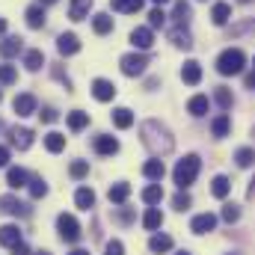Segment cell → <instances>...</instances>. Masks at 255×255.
Listing matches in <instances>:
<instances>
[{"label": "cell", "instance_id": "obj_1", "mask_svg": "<svg viewBox=\"0 0 255 255\" xmlns=\"http://www.w3.org/2000/svg\"><path fill=\"white\" fill-rule=\"evenodd\" d=\"M139 133H142V145H145V148H148L154 157H163V154H169V151L175 148V139H172L169 128L160 125L157 119H148V122H142Z\"/></svg>", "mask_w": 255, "mask_h": 255}, {"label": "cell", "instance_id": "obj_2", "mask_svg": "<svg viewBox=\"0 0 255 255\" xmlns=\"http://www.w3.org/2000/svg\"><path fill=\"white\" fill-rule=\"evenodd\" d=\"M199 169H202L199 154H187L184 160L175 163V169H172V181L178 184V190H187V187H190L193 181H196V175H199Z\"/></svg>", "mask_w": 255, "mask_h": 255}, {"label": "cell", "instance_id": "obj_3", "mask_svg": "<svg viewBox=\"0 0 255 255\" xmlns=\"http://www.w3.org/2000/svg\"><path fill=\"white\" fill-rule=\"evenodd\" d=\"M247 65V54L241 48H226L220 57H217V71L223 77H232V74H241Z\"/></svg>", "mask_w": 255, "mask_h": 255}, {"label": "cell", "instance_id": "obj_4", "mask_svg": "<svg viewBox=\"0 0 255 255\" xmlns=\"http://www.w3.org/2000/svg\"><path fill=\"white\" fill-rule=\"evenodd\" d=\"M57 232H60V238H63L65 244H77L80 235H83L74 214H60V217H57Z\"/></svg>", "mask_w": 255, "mask_h": 255}, {"label": "cell", "instance_id": "obj_5", "mask_svg": "<svg viewBox=\"0 0 255 255\" xmlns=\"http://www.w3.org/2000/svg\"><path fill=\"white\" fill-rule=\"evenodd\" d=\"M119 65H122V74L139 77V74H145V68H148V57H145V54H125Z\"/></svg>", "mask_w": 255, "mask_h": 255}, {"label": "cell", "instance_id": "obj_6", "mask_svg": "<svg viewBox=\"0 0 255 255\" xmlns=\"http://www.w3.org/2000/svg\"><path fill=\"white\" fill-rule=\"evenodd\" d=\"M92 148H95V154H101V157H113V154L119 151V139L110 136V133H98V136L92 139Z\"/></svg>", "mask_w": 255, "mask_h": 255}, {"label": "cell", "instance_id": "obj_7", "mask_svg": "<svg viewBox=\"0 0 255 255\" xmlns=\"http://www.w3.org/2000/svg\"><path fill=\"white\" fill-rule=\"evenodd\" d=\"M0 211H3V214H9V217H27V214H30V208H27L18 196H12V193L0 196Z\"/></svg>", "mask_w": 255, "mask_h": 255}, {"label": "cell", "instance_id": "obj_8", "mask_svg": "<svg viewBox=\"0 0 255 255\" xmlns=\"http://www.w3.org/2000/svg\"><path fill=\"white\" fill-rule=\"evenodd\" d=\"M130 45H133L136 51H148V48L154 45V33H151V27H136V30L130 33Z\"/></svg>", "mask_w": 255, "mask_h": 255}, {"label": "cell", "instance_id": "obj_9", "mask_svg": "<svg viewBox=\"0 0 255 255\" xmlns=\"http://www.w3.org/2000/svg\"><path fill=\"white\" fill-rule=\"evenodd\" d=\"M9 142L18 148V151H27L33 145V130L30 128H12L9 130Z\"/></svg>", "mask_w": 255, "mask_h": 255}, {"label": "cell", "instance_id": "obj_10", "mask_svg": "<svg viewBox=\"0 0 255 255\" xmlns=\"http://www.w3.org/2000/svg\"><path fill=\"white\" fill-rule=\"evenodd\" d=\"M92 95H95V101H113L116 98V86L110 80L98 77V80H92Z\"/></svg>", "mask_w": 255, "mask_h": 255}, {"label": "cell", "instance_id": "obj_11", "mask_svg": "<svg viewBox=\"0 0 255 255\" xmlns=\"http://www.w3.org/2000/svg\"><path fill=\"white\" fill-rule=\"evenodd\" d=\"M214 229H217V217L214 214H199V217H193V223H190L193 235H208Z\"/></svg>", "mask_w": 255, "mask_h": 255}, {"label": "cell", "instance_id": "obj_12", "mask_svg": "<svg viewBox=\"0 0 255 255\" xmlns=\"http://www.w3.org/2000/svg\"><path fill=\"white\" fill-rule=\"evenodd\" d=\"M12 107H15L18 116H33V113H36V98H33L30 92H21V95H15Z\"/></svg>", "mask_w": 255, "mask_h": 255}, {"label": "cell", "instance_id": "obj_13", "mask_svg": "<svg viewBox=\"0 0 255 255\" xmlns=\"http://www.w3.org/2000/svg\"><path fill=\"white\" fill-rule=\"evenodd\" d=\"M21 48H24V39H21V36H6V39L0 42V57H3V60H12V57L21 54Z\"/></svg>", "mask_w": 255, "mask_h": 255}, {"label": "cell", "instance_id": "obj_14", "mask_svg": "<svg viewBox=\"0 0 255 255\" xmlns=\"http://www.w3.org/2000/svg\"><path fill=\"white\" fill-rule=\"evenodd\" d=\"M24 18H27V27H30V30H42V27H45V6H42V3H33V6L24 12Z\"/></svg>", "mask_w": 255, "mask_h": 255}, {"label": "cell", "instance_id": "obj_15", "mask_svg": "<svg viewBox=\"0 0 255 255\" xmlns=\"http://www.w3.org/2000/svg\"><path fill=\"white\" fill-rule=\"evenodd\" d=\"M142 175H145L151 184H160V181H163V175H166V166H163V160H157V157H154V160H148V163L142 166Z\"/></svg>", "mask_w": 255, "mask_h": 255}, {"label": "cell", "instance_id": "obj_16", "mask_svg": "<svg viewBox=\"0 0 255 255\" xmlns=\"http://www.w3.org/2000/svg\"><path fill=\"white\" fill-rule=\"evenodd\" d=\"M6 184H9L12 190H21V187H27V184H30V175H27V169H21V166H9V172H6Z\"/></svg>", "mask_w": 255, "mask_h": 255}, {"label": "cell", "instance_id": "obj_17", "mask_svg": "<svg viewBox=\"0 0 255 255\" xmlns=\"http://www.w3.org/2000/svg\"><path fill=\"white\" fill-rule=\"evenodd\" d=\"M57 51H60L63 57H71V54H77V51H80V39H77L74 33H63V36L57 39Z\"/></svg>", "mask_w": 255, "mask_h": 255}, {"label": "cell", "instance_id": "obj_18", "mask_svg": "<svg viewBox=\"0 0 255 255\" xmlns=\"http://www.w3.org/2000/svg\"><path fill=\"white\" fill-rule=\"evenodd\" d=\"M172 18H175V24L178 27H187L193 18V6L187 0H175V9H172Z\"/></svg>", "mask_w": 255, "mask_h": 255}, {"label": "cell", "instance_id": "obj_19", "mask_svg": "<svg viewBox=\"0 0 255 255\" xmlns=\"http://www.w3.org/2000/svg\"><path fill=\"white\" fill-rule=\"evenodd\" d=\"M229 18H232V3H214V9H211V21L217 24V27H226L229 24Z\"/></svg>", "mask_w": 255, "mask_h": 255}, {"label": "cell", "instance_id": "obj_20", "mask_svg": "<svg viewBox=\"0 0 255 255\" xmlns=\"http://www.w3.org/2000/svg\"><path fill=\"white\" fill-rule=\"evenodd\" d=\"M181 80H184L187 86H196V83L202 80V65L196 63V60H187L184 68H181Z\"/></svg>", "mask_w": 255, "mask_h": 255}, {"label": "cell", "instance_id": "obj_21", "mask_svg": "<svg viewBox=\"0 0 255 255\" xmlns=\"http://www.w3.org/2000/svg\"><path fill=\"white\" fill-rule=\"evenodd\" d=\"M21 244V229L18 226H0V247H15Z\"/></svg>", "mask_w": 255, "mask_h": 255}, {"label": "cell", "instance_id": "obj_22", "mask_svg": "<svg viewBox=\"0 0 255 255\" xmlns=\"http://www.w3.org/2000/svg\"><path fill=\"white\" fill-rule=\"evenodd\" d=\"M89 9H92V0H71L68 3V18L71 21H83L89 15Z\"/></svg>", "mask_w": 255, "mask_h": 255}, {"label": "cell", "instance_id": "obj_23", "mask_svg": "<svg viewBox=\"0 0 255 255\" xmlns=\"http://www.w3.org/2000/svg\"><path fill=\"white\" fill-rule=\"evenodd\" d=\"M169 39H172L175 48H184V51H190L193 48V36L187 33V27H175V30H169Z\"/></svg>", "mask_w": 255, "mask_h": 255}, {"label": "cell", "instance_id": "obj_24", "mask_svg": "<svg viewBox=\"0 0 255 255\" xmlns=\"http://www.w3.org/2000/svg\"><path fill=\"white\" fill-rule=\"evenodd\" d=\"M92 30H95L98 36H107V33H113V18H110L107 12H98V15H92Z\"/></svg>", "mask_w": 255, "mask_h": 255}, {"label": "cell", "instance_id": "obj_25", "mask_svg": "<svg viewBox=\"0 0 255 255\" xmlns=\"http://www.w3.org/2000/svg\"><path fill=\"white\" fill-rule=\"evenodd\" d=\"M229 130H232V119H229V113H220V116L211 122V133H214L217 139L229 136Z\"/></svg>", "mask_w": 255, "mask_h": 255}, {"label": "cell", "instance_id": "obj_26", "mask_svg": "<svg viewBox=\"0 0 255 255\" xmlns=\"http://www.w3.org/2000/svg\"><path fill=\"white\" fill-rule=\"evenodd\" d=\"M74 205H77L80 211L95 208V193H92V187H80V190L74 193Z\"/></svg>", "mask_w": 255, "mask_h": 255}, {"label": "cell", "instance_id": "obj_27", "mask_svg": "<svg viewBox=\"0 0 255 255\" xmlns=\"http://www.w3.org/2000/svg\"><path fill=\"white\" fill-rule=\"evenodd\" d=\"M142 226H145L148 232H157V229L163 226V214H160V208H148V211L142 214Z\"/></svg>", "mask_w": 255, "mask_h": 255}, {"label": "cell", "instance_id": "obj_28", "mask_svg": "<svg viewBox=\"0 0 255 255\" xmlns=\"http://www.w3.org/2000/svg\"><path fill=\"white\" fill-rule=\"evenodd\" d=\"M208 107H211L208 95H193L190 101H187V113H190V116H205Z\"/></svg>", "mask_w": 255, "mask_h": 255}, {"label": "cell", "instance_id": "obj_29", "mask_svg": "<svg viewBox=\"0 0 255 255\" xmlns=\"http://www.w3.org/2000/svg\"><path fill=\"white\" fill-rule=\"evenodd\" d=\"M45 148L51 151V154H60L65 148V136L60 130H51V133H45Z\"/></svg>", "mask_w": 255, "mask_h": 255}, {"label": "cell", "instance_id": "obj_30", "mask_svg": "<svg viewBox=\"0 0 255 255\" xmlns=\"http://www.w3.org/2000/svg\"><path fill=\"white\" fill-rule=\"evenodd\" d=\"M113 125L119 128V130H128V128L133 125V113L128 107H116L113 110Z\"/></svg>", "mask_w": 255, "mask_h": 255}, {"label": "cell", "instance_id": "obj_31", "mask_svg": "<svg viewBox=\"0 0 255 255\" xmlns=\"http://www.w3.org/2000/svg\"><path fill=\"white\" fill-rule=\"evenodd\" d=\"M148 250L151 253H169L172 250V238L169 235H151V241H148Z\"/></svg>", "mask_w": 255, "mask_h": 255}, {"label": "cell", "instance_id": "obj_32", "mask_svg": "<svg viewBox=\"0 0 255 255\" xmlns=\"http://www.w3.org/2000/svg\"><path fill=\"white\" fill-rule=\"evenodd\" d=\"M142 202L151 205V208H157V205L163 202V187H160V184H148V187L142 190Z\"/></svg>", "mask_w": 255, "mask_h": 255}, {"label": "cell", "instance_id": "obj_33", "mask_svg": "<svg viewBox=\"0 0 255 255\" xmlns=\"http://www.w3.org/2000/svg\"><path fill=\"white\" fill-rule=\"evenodd\" d=\"M107 196H110V202H113V205H125L128 196H130V187H128L125 181H119V184H113V187L107 190Z\"/></svg>", "mask_w": 255, "mask_h": 255}, {"label": "cell", "instance_id": "obj_34", "mask_svg": "<svg viewBox=\"0 0 255 255\" xmlns=\"http://www.w3.org/2000/svg\"><path fill=\"white\" fill-rule=\"evenodd\" d=\"M110 6L116 12H122V15H133V12L142 9V0H110Z\"/></svg>", "mask_w": 255, "mask_h": 255}, {"label": "cell", "instance_id": "obj_35", "mask_svg": "<svg viewBox=\"0 0 255 255\" xmlns=\"http://www.w3.org/2000/svg\"><path fill=\"white\" fill-rule=\"evenodd\" d=\"M65 122H68V128H71V130L77 133V130H83V128L89 125V113H83V110H71Z\"/></svg>", "mask_w": 255, "mask_h": 255}, {"label": "cell", "instance_id": "obj_36", "mask_svg": "<svg viewBox=\"0 0 255 255\" xmlns=\"http://www.w3.org/2000/svg\"><path fill=\"white\" fill-rule=\"evenodd\" d=\"M229 190H232V181H229L226 175H217V178L211 181V193H214L217 199H226V196H229Z\"/></svg>", "mask_w": 255, "mask_h": 255}, {"label": "cell", "instance_id": "obj_37", "mask_svg": "<svg viewBox=\"0 0 255 255\" xmlns=\"http://www.w3.org/2000/svg\"><path fill=\"white\" fill-rule=\"evenodd\" d=\"M24 65H27V71H39L45 65V54L42 51H27L24 54Z\"/></svg>", "mask_w": 255, "mask_h": 255}, {"label": "cell", "instance_id": "obj_38", "mask_svg": "<svg viewBox=\"0 0 255 255\" xmlns=\"http://www.w3.org/2000/svg\"><path fill=\"white\" fill-rule=\"evenodd\" d=\"M214 101H217L223 110H229L232 101H235V98H232V89H229V86H217V89H214Z\"/></svg>", "mask_w": 255, "mask_h": 255}, {"label": "cell", "instance_id": "obj_39", "mask_svg": "<svg viewBox=\"0 0 255 255\" xmlns=\"http://www.w3.org/2000/svg\"><path fill=\"white\" fill-rule=\"evenodd\" d=\"M235 160H238V166H244V169H247V166H253V163H255V151L250 148V145H244V148H238V151H235Z\"/></svg>", "mask_w": 255, "mask_h": 255}, {"label": "cell", "instance_id": "obj_40", "mask_svg": "<svg viewBox=\"0 0 255 255\" xmlns=\"http://www.w3.org/2000/svg\"><path fill=\"white\" fill-rule=\"evenodd\" d=\"M27 190H30V196L33 199H42V196H48V184H45V178H30V184H27Z\"/></svg>", "mask_w": 255, "mask_h": 255}, {"label": "cell", "instance_id": "obj_41", "mask_svg": "<svg viewBox=\"0 0 255 255\" xmlns=\"http://www.w3.org/2000/svg\"><path fill=\"white\" fill-rule=\"evenodd\" d=\"M15 80H18V68L3 63V65H0V83H3V86H12Z\"/></svg>", "mask_w": 255, "mask_h": 255}, {"label": "cell", "instance_id": "obj_42", "mask_svg": "<svg viewBox=\"0 0 255 255\" xmlns=\"http://www.w3.org/2000/svg\"><path fill=\"white\" fill-rule=\"evenodd\" d=\"M190 205H193V199H190L187 190H178L175 196H172V208H175V211H187Z\"/></svg>", "mask_w": 255, "mask_h": 255}, {"label": "cell", "instance_id": "obj_43", "mask_svg": "<svg viewBox=\"0 0 255 255\" xmlns=\"http://www.w3.org/2000/svg\"><path fill=\"white\" fill-rule=\"evenodd\" d=\"M68 175H71V178H77V181H80V178H86V175H89V163H86V160H74V163L68 166Z\"/></svg>", "mask_w": 255, "mask_h": 255}, {"label": "cell", "instance_id": "obj_44", "mask_svg": "<svg viewBox=\"0 0 255 255\" xmlns=\"http://www.w3.org/2000/svg\"><path fill=\"white\" fill-rule=\"evenodd\" d=\"M247 33H255V18H247L241 24H232V36H247Z\"/></svg>", "mask_w": 255, "mask_h": 255}, {"label": "cell", "instance_id": "obj_45", "mask_svg": "<svg viewBox=\"0 0 255 255\" xmlns=\"http://www.w3.org/2000/svg\"><path fill=\"white\" fill-rule=\"evenodd\" d=\"M163 24H166L163 9H160V6H157V9H151V12H148V27H151V30H157V27H163Z\"/></svg>", "mask_w": 255, "mask_h": 255}, {"label": "cell", "instance_id": "obj_46", "mask_svg": "<svg viewBox=\"0 0 255 255\" xmlns=\"http://www.w3.org/2000/svg\"><path fill=\"white\" fill-rule=\"evenodd\" d=\"M223 220L226 223H238L241 220V208L238 205H223Z\"/></svg>", "mask_w": 255, "mask_h": 255}, {"label": "cell", "instance_id": "obj_47", "mask_svg": "<svg viewBox=\"0 0 255 255\" xmlns=\"http://www.w3.org/2000/svg\"><path fill=\"white\" fill-rule=\"evenodd\" d=\"M104 255H125V247H122V241H110V244L104 247Z\"/></svg>", "mask_w": 255, "mask_h": 255}, {"label": "cell", "instance_id": "obj_48", "mask_svg": "<svg viewBox=\"0 0 255 255\" xmlns=\"http://www.w3.org/2000/svg\"><path fill=\"white\" fill-rule=\"evenodd\" d=\"M116 220H119V223H130V220H133V211H130V208H119V211H116Z\"/></svg>", "mask_w": 255, "mask_h": 255}, {"label": "cell", "instance_id": "obj_49", "mask_svg": "<svg viewBox=\"0 0 255 255\" xmlns=\"http://www.w3.org/2000/svg\"><path fill=\"white\" fill-rule=\"evenodd\" d=\"M39 116H42V122H48V125H51V122H57V110H54V107H45Z\"/></svg>", "mask_w": 255, "mask_h": 255}, {"label": "cell", "instance_id": "obj_50", "mask_svg": "<svg viewBox=\"0 0 255 255\" xmlns=\"http://www.w3.org/2000/svg\"><path fill=\"white\" fill-rule=\"evenodd\" d=\"M12 255H30V247L21 241V244H15V247H12Z\"/></svg>", "mask_w": 255, "mask_h": 255}, {"label": "cell", "instance_id": "obj_51", "mask_svg": "<svg viewBox=\"0 0 255 255\" xmlns=\"http://www.w3.org/2000/svg\"><path fill=\"white\" fill-rule=\"evenodd\" d=\"M0 166H9V148L0 145Z\"/></svg>", "mask_w": 255, "mask_h": 255}, {"label": "cell", "instance_id": "obj_52", "mask_svg": "<svg viewBox=\"0 0 255 255\" xmlns=\"http://www.w3.org/2000/svg\"><path fill=\"white\" fill-rule=\"evenodd\" d=\"M244 83H247V89H255V68L247 74V77H244Z\"/></svg>", "mask_w": 255, "mask_h": 255}, {"label": "cell", "instance_id": "obj_53", "mask_svg": "<svg viewBox=\"0 0 255 255\" xmlns=\"http://www.w3.org/2000/svg\"><path fill=\"white\" fill-rule=\"evenodd\" d=\"M6 33V18H0V36Z\"/></svg>", "mask_w": 255, "mask_h": 255}, {"label": "cell", "instance_id": "obj_54", "mask_svg": "<svg viewBox=\"0 0 255 255\" xmlns=\"http://www.w3.org/2000/svg\"><path fill=\"white\" fill-rule=\"evenodd\" d=\"M68 255H89L86 250H74V253H68Z\"/></svg>", "mask_w": 255, "mask_h": 255}, {"label": "cell", "instance_id": "obj_55", "mask_svg": "<svg viewBox=\"0 0 255 255\" xmlns=\"http://www.w3.org/2000/svg\"><path fill=\"white\" fill-rule=\"evenodd\" d=\"M250 196H255V178L250 181Z\"/></svg>", "mask_w": 255, "mask_h": 255}, {"label": "cell", "instance_id": "obj_56", "mask_svg": "<svg viewBox=\"0 0 255 255\" xmlns=\"http://www.w3.org/2000/svg\"><path fill=\"white\" fill-rule=\"evenodd\" d=\"M39 3H42V6H51V3H57V0H39Z\"/></svg>", "mask_w": 255, "mask_h": 255}, {"label": "cell", "instance_id": "obj_57", "mask_svg": "<svg viewBox=\"0 0 255 255\" xmlns=\"http://www.w3.org/2000/svg\"><path fill=\"white\" fill-rule=\"evenodd\" d=\"M151 3H157V6H163V3H169V0H151Z\"/></svg>", "mask_w": 255, "mask_h": 255}, {"label": "cell", "instance_id": "obj_58", "mask_svg": "<svg viewBox=\"0 0 255 255\" xmlns=\"http://www.w3.org/2000/svg\"><path fill=\"white\" fill-rule=\"evenodd\" d=\"M175 255H190V253H187V250H181V253H175Z\"/></svg>", "mask_w": 255, "mask_h": 255}, {"label": "cell", "instance_id": "obj_59", "mask_svg": "<svg viewBox=\"0 0 255 255\" xmlns=\"http://www.w3.org/2000/svg\"><path fill=\"white\" fill-rule=\"evenodd\" d=\"M36 255H51V253H36Z\"/></svg>", "mask_w": 255, "mask_h": 255}, {"label": "cell", "instance_id": "obj_60", "mask_svg": "<svg viewBox=\"0 0 255 255\" xmlns=\"http://www.w3.org/2000/svg\"><path fill=\"white\" fill-rule=\"evenodd\" d=\"M238 3H250V0H238Z\"/></svg>", "mask_w": 255, "mask_h": 255}, {"label": "cell", "instance_id": "obj_61", "mask_svg": "<svg viewBox=\"0 0 255 255\" xmlns=\"http://www.w3.org/2000/svg\"><path fill=\"white\" fill-rule=\"evenodd\" d=\"M0 101H3V92H0Z\"/></svg>", "mask_w": 255, "mask_h": 255}, {"label": "cell", "instance_id": "obj_62", "mask_svg": "<svg viewBox=\"0 0 255 255\" xmlns=\"http://www.w3.org/2000/svg\"><path fill=\"white\" fill-rule=\"evenodd\" d=\"M253 68H255V60H253Z\"/></svg>", "mask_w": 255, "mask_h": 255}]
</instances>
